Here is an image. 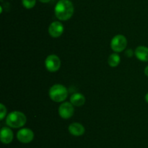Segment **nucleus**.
Masks as SVG:
<instances>
[{
	"instance_id": "1",
	"label": "nucleus",
	"mask_w": 148,
	"mask_h": 148,
	"mask_svg": "<svg viewBox=\"0 0 148 148\" xmlns=\"http://www.w3.org/2000/svg\"><path fill=\"white\" fill-rule=\"evenodd\" d=\"M54 12L56 17L59 20L63 21L69 20L73 15V4L69 0H60L56 4Z\"/></svg>"
},
{
	"instance_id": "2",
	"label": "nucleus",
	"mask_w": 148,
	"mask_h": 148,
	"mask_svg": "<svg viewBox=\"0 0 148 148\" xmlns=\"http://www.w3.org/2000/svg\"><path fill=\"white\" fill-rule=\"evenodd\" d=\"M27 118L25 115L20 111H13L10 113L6 118V123L8 126L14 129L21 128L26 123Z\"/></svg>"
},
{
	"instance_id": "3",
	"label": "nucleus",
	"mask_w": 148,
	"mask_h": 148,
	"mask_svg": "<svg viewBox=\"0 0 148 148\" xmlns=\"http://www.w3.org/2000/svg\"><path fill=\"white\" fill-rule=\"evenodd\" d=\"M68 96V90L62 84H55L49 89V97L51 100L56 102L64 101Z\"/></svg>"
},
{
	"instance_id": "4",
	"label": "nucleus",
	"mask_w": 148,
	"mask_h": 148,
	"mask_svg": "<svg viewBox=\"0 0 148 148\" xmlns=\"http://www.w3.org/2000/svg\"><path fill=\"white\" fill-rule=\"evenodd\" d=\"M127 45V38L123 35H116L112 39L111 42V47L114 52H121L126 49Z\"/></svg>"
},
{
	"instance_id": "5",
	"label": "nucleus",
	"mask_w": 148,
	"mask_h": 148,
	"mask_svg": "<svg viewBox=\"0 0 148 148\" xmlns=\"http://www.w3.org/2000/svg\"><path fill=\"white\" fill-rule=\"evenodd\" d=\"M45 66L50 72H56L59 71L61 66V60L56 55H50L45 60Z\"/></svg>"
},
{
	"instance_id": "6",
	"label": "nucleus",
	"mask_w": 148,
	"mask_h": 148,
	"mask_svg": "<svg viewBox=\"0 0 148 148\" xmlns=\"http://www.w3.org/2000/svg\"><path fill=\"white\" fill-rule=\"evenodd\" d=\"M72 103L68 102L62 103L59 107V115L64 119H68L72 117L75 112Z\"/></svg>"
},
{
	"instance_id": "7",
	"label": "nucleus",
	"mask_w": 148,
	"mask_h": 148,
	"mask_svg": "<svg viewBox=\"0 0 148 148\" xmlns=\"http://www.w3.org/2000/svg\"><path fill=\"white\" fill-rule=\"evenodd\" d=\"M17 138L20 142L24 144L30 143L34 138V133L30 129H22L17 132Z\"/></svg>"
},
{
	"instance_id": "8",
	"label": "nucleus",
	"mask_w": 148,
	"mask_h": 148,
	"mask_svg": "<svg viewBox=\"0 0 148 148\" xmlns=\"http://www.w3.org/2000/svg\"><path fill=\"white\" fill-rule=\"evenodd\" d=\"M64 32V26L62 23L54 21L49 26V33L53 38H58L62 36Z\"/></svg>"
},
{
	"instance_id": "9",
	"label": "nucleus",
	"mask_w": 148,
	"mask_h": 148,
	"mask_svg": "<svg viewBox=\"0 0 148 148\" xmlns=\"http://www.w3.org/2000/svg\"><path fill=\"white\" fill-rule=\"evenodd\" d=\"M0 139L2 143L10 144L13 140V132L9 127H3L0 132Z\"/></svg>"
},
{
	"instance_id": "10",
	"label": "nucleus",
	"mask_w": 148,
	"mask_h": 148,
	"mask_svg": "<svg viewBox=\"0 0 148 148\" xmlns=\"http://www.w3.org/2000/svg\"><path fill=\"white\" fill-rule=\"evenodd\" d=\"M69 133L73 136H79L84 134L85 131V127L81 123H72L68 127Z\"/></svg>"
},
{
	"instance_id": "11",
	"label": "nucleus",
	"mask_w": 148,
	"mask_h": 148,
	"mask_svg": "<svg viewBox=\"0 0 148 148\" xmlns=\"http://www.w3.org/2000/svg\"><path fill=\"white\" fill-rule=\"evenodd\" d=\"M135 56L139 60L143 62H148V48L144 46L137 47L134 51Z\"/></svg>"
},
{
	"instance_id": "12",
	"label": "nucleus",
	"mask_w": 148,
	"mask_h": 148,
	"mask_svg": "<svg viewBox=\"0 0 148 148\" xmlns=\"http://www.w3.org/2000/svg\"><path fill=\"white\" fill-rule=\"evenodd\" d=\"M70 102L74 106H77V107L83 105L85 102V96L80 93H75L71 96Z\"/></svg>"
},
{
	"instance_id": "13",
	"label": "nucleus",
	"mask_w": 148,
	"mask_h": 148,
	"mask_svg": "<svg viewBox=\"0 0 148 148\" xmlns=\"http://www.w3.org/2000/svg\"><path fill=\"white\" fill-rule=\"evenodd\" d=\"M120 61H121V58L119 55L116 53H114L111 54L108 57V63L110 66L114 68V67L118 66L119 64L120 63Z\"/></svg>"
},
{
	"instance_id": "14",
	"label": "nucleus",
	"mask_w": 148,
	"mask_h": 148,
	"mask_svg": "<svg viewBox=\"0 0 148 148\" xmlns=\"http://www.w3.org/2000/svg\"><path fill=\"white\" fill-rule=\"evenodd\" d=\"M22 3L26 9H31L36 5V0H22Z\"/></svg>"
},
{
	"instance_id": "15",
	"label": "nucleus",
	"mask_w": 148,
	"mask_h": 148,
	"mask_svg": "<svg viewBox=\"0 0 148 148\" xmlns=\"http://www.w3.org/2000/svg\"><path fill=\"white\" fill-rule=\"evenodd\" d=\"M6 113H7V108L2 103H1L0 104V119L1 120H3L4 118V117L6 116Z\"/></svg>"
},
{
	"instance_id": "16",
	"label": "nucleus",
	"mask_w": 148,
	"mask_h": 148,
	"mask_svg": "<svg viewBox=\"0 0 148 148\" xmlns=\"http://www.w3.org/2000/svg\"><path fill=\"white\" fill-rule=\"evenodd\" d=\"M133 55V52L132 49H127V52H126V55H127V57H131Z\"/></svg>"
},
{
	"instance_id": "17",
	"label": "nucleus",
	"mask_w": 148,
	"mask_h": 148,
	"mask_svg": "<svg viewBox=\"0 0 148 148\" xmlns=\"http://www.w3.org/2000/svg\"><path fill=\"white\" fill-rule=\"evenodd\" d=\"M145 74L146 76L148 77V65L145 68Z\"/></svg>"
},
{
	"instance_id": "18",
	"label": "nucleus",
	"mask_w": 148,
	"mask_h": 148,
	"mask_svg": "<svg viewBox=\"0 0 148 148\" xmlns=\"http://www.w3.org/2000/svg\"><path fill=\"white\" fill-rule=\"evenodd\" d=\"M39 1L42 3H48V2H49L51 0H39Z\"/></svg>"
},
{
	"instance_id": "19",
	"label": "nucleus",
	"mask_w": 148,
	"mask_h": 148,
	"mask_svg": "<svg viewBox=\"0 0 148 148\" xmlns=\"http://www.w3.org/2000/svg\"><path fill=\"white\" fill-rule=\"evenodd\" d=\"M145 100H146V102L148 103V93H147V94L145 95Z\"/></svg>"
}]
</instances>
